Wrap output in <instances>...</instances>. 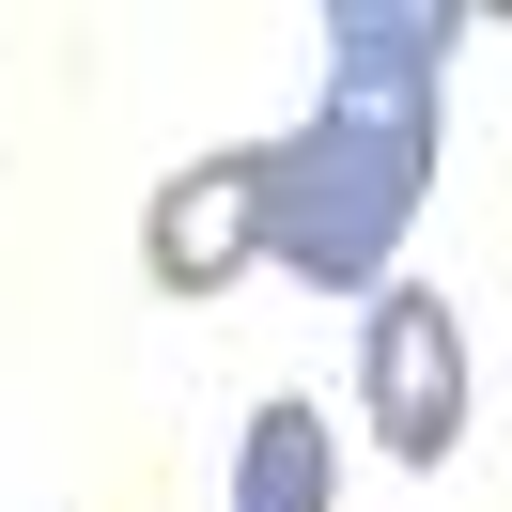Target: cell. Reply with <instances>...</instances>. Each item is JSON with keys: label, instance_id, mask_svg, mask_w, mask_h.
<instances>
[{"label": "cell", "instance_id": "4", "mask_svg": "<svg viewBox=\"0 0 512 512\" xmlns=\"http://www.w3.org/2000/svg\"><path fill=\"white\" fill-rule=\"evenodd\" d=\"M233 512H326V419L311 404H264L233 435Z\"/></svg>", "mask_w": 512, "mask_h": 512}, {"label": "cell", "instance_id": "1", "mask_svg": "<svg viewBox=\"0 0 512 512\" xmlns=\"http://www.w3.org/2000/svg\"><path fill=\"white\" fill-rule=\"evenodd\" d=\"M466 47L450 0H326V94L295 140H249V264L373 295L435 187V78Z\"/></svg>", "mask_w": 512, "mask_h": 512}, {"label": "cell", "instance_id": "3", "mask_svg": "<svg viewBox=\"0 0 512 512\" xmlns=\"http://www.w3.org/2000/svg\"><path fill=\"white\" fill-rule=\"evenodd\" d=\"M140 264H156V295H218L233 264H249V140H233V156H187L140 202Z\"/></svg>", "mask_w": 512, "mask_h": 512}, {"label": "cell", "instance_id": "2", "mask_svg": "<svg viewBox=\"0 0 512 512\" xmlns=\"http://www.w3.org/2000/svg\"><path fill=\"white\" fill-rule=\"evenodd\" d=\"M357 419L388 435V466L466 450V326H450V295H419V280L357 295Z\"/></svg>", "mask_w": 512, "mask_h": 512}]
</instances>
